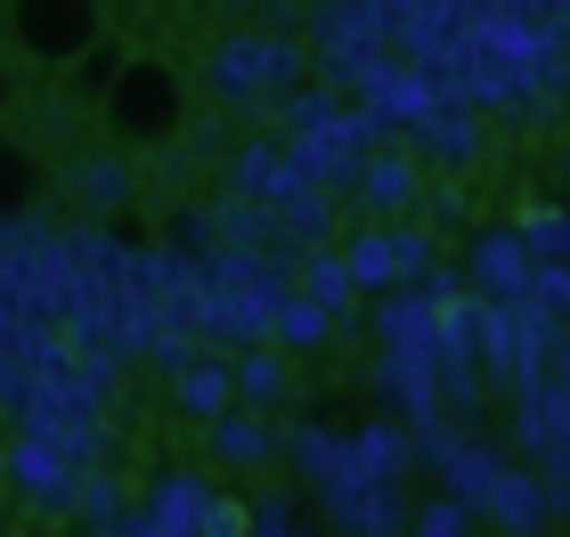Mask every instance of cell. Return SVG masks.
<instances>
[{"label":"cell","instance_id":"cell-1","mask_svg":"<svg viewBox=\"0 0 570 537\" xmlns=\"http://www.w3.org/2000/svg\"><path fill=\"white\" fill-rule=\"evenodd\" d=\"M188 122H196V82L164 49H131V58L115 66V82L98 90V131H107L122 156H164V147L188 139Z\"/></svg>","mask_w":570,"mask_h":537},{"label":"cell","instance_id":"cell-5","mask_svg":"<svg viewBox=\"0 0 570 537\" xmlns=\"http://www.w3.org/2000/svg\"><path fill=\"white\" fill-rule=\"evenodd\" d=\"M213 440H220V456H262V431H253L245 416H220V424H213Z\"/></svg>","mask_w":570,"mask_h":537},{"label":"cell","instance_id":"cell-3","mask_svg":"<svg viewBox=\"0 0 570 537\" xmlns=\"http://www.w3.org/2000/svg\"><path fill=\"white\" fill-rule=\"evenodd\" d=\"M171 407H179L188 424H220L228 407H237V375L213 367V358H188V367L171 375Z\"/></svg>","mask_w":570,"mask_h":537},{"label":"cell","instance_id":"cell-8","mask_svg":"<svg viewBox=\"0 0 570 537\" xmlns=\"http://www.w3.org/2000/svg\"><path fill=\"white\" fill-rule=\"evenodd\" d=\"M424 537H456V514H424Z\"/></svg>","mask_w":570,"mask_h":537},{"label":"cell","instance_id":"cell-7","mask_svg":"<svg viewBox=\"0 0 570 537\" xmlns=\"http://www.w3.org/2000/svg\"><path fill=\"white\" fill-rule=\"evenodd\" d=\"M9 107H17V58H9V41H0V122H9Z\"/></svg>","mask_w":570,"mask_h":537},{"label":"cell","instance_id":"cell-2","mask_svg":"<svg viewBox=\"0 0 570 537\" xmlns=\"http://www.w3.org/2000/svg\"><path fill=\"white\" fill-rule=\"evenodd\" d=\"M0 41L17 66L73 73L107 41V0H0Z\"/></svg>","mask_w":570,"mask_h":537},{"label":"cell","instance_id":"cell-4","mask_svg":"<svg viewBox=\"0 0 570 537\" xmlns=\"http://www.w3.org/2000/svg\"><path fill=\"white\" fill-rule=\"evenodd\" d=\"M33 196H41V163H33V147L0 139V220L33 212Z\"/></svg>","mask_w":570,"mask_h":537},{"label":"cell","instance_id":"cell-6","mask_svg":"<svg viewBox=\"0 0 570 537\" xmlns=\"http://www.w3.org/2000/svg\"><path fill=\"white\" fill-rule=\"evenodd\" d=\"M196 529H204V537H245V505H204Z\"/></svg>","mask_w":570,"mask_h":537}]
</instances>
